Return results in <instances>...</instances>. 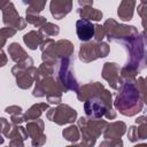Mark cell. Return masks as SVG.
<instances>
[{
	"label": "cell",
	"instance_id": "6da1fadb",
	"mask_svg": "<svg viewBox=\"0 0 147 147\" xmlns=\"http://www.w3.org/2000/svg\"><path fill=\"white\" fill-rule=\"evenodd\" d=\"M142 106L144 102L136 85L124 83L118 90V94L114 101V107L119 111V114L131 117L140 113L142 110Z\"/></svg>",
	"mask_w": 147,
	"mask_h": 147
},
{
	"label": "cell",
	"instance_id": "7a4b0ae2",
	"mask_svg": "<svg viewBox=\"0 0 147 147\" xmlns=\"http://www.w3.org/2000/svg\"><path fill=\"white\" fill-rule=\"evenodd\" d=\"M108 122L105 119H90L87 117H80L77 121V126L80 130L82 138L80 147H93L96 139L105 132Z\"/></svg>",
	"mask_w": 147,
	"mask_h": 147
},
{
	"label": "cell",
	"instance_id": "3957f363",
	"mask_svg": "<svg viewBox=\"0 0 147 147\" xmlns=\"http://www.w3.org/2000/svg\"><path fill=\"white\" fill-rule=\"evenodd\" d=\"M63 93H64L63 88L53 76L36 82V86L32 91L33 96L36 98L46 96L47 101L52 105H60L62 101Z\"/></svg>",
	"mask_w": 147,
	"mask_h": 147
},
{
	"label": "cell",
	"instance_id": "277c9868",
	"mask_svg": "<svg viewBox=\"0 0 147 147\" xmlns=\"http://www.w3.org/2000/svg\"><path fill=\"white\" fill-rule=\"evenodd\" d=\"M122 45L124 46V48L126 49L127 55H129V61H127L126 65L136 69L137 71H140L141 64L145 61V57L147 55L146 45L142 40L141 33L125 40L124 42H122Z\"/></svg>",
	"mask_w": 147,
	"mask_h": 147
},
{
	"label": "cell",
	"instance_id": "5b68a950",
	"mask_svg": "<svg viewBox=\"0 0 147 147\" xmlns=\"http://www.w3.org/2000/svg\"><path fill=\"white\" fill-rule=\"evenodd\" d=\"M75 48L71 41L67 39H60L57 41L52 42L47 48L41 51V59L42 62H47L55 65L61 59L72 57Z\"/></svg>",
	"mask_w": 147,
	"mask_h": 147
},
{
	"label": "cell",
	"instance_id": "8992f818",
	"mask_svg": "<svg viewBox=\"0 0 147 147\" xmlns=\"http://www.w3.org/2000/svg\"><path fill=\"white\" fill-rule=\"evenodd\" d=\"M59 69H57V75H56V80L63 88L64 93L68 91H74L77 92L79 90V84L75 77L74 72V59L72 57H65L61 59L57 63Z\"/></svg>",
	"mask_w": 147,
	"mask_h": 147
},
{
	"label": "cell",
	"instance_id": "52a82bcc",
	"mask_svg": "<svg viewBox=\"0 0 147 147\" xmlns=\"http://www.w3.org/2000/svg\"><path fill=\"white\" fill-rule=\"evenodd\" d=\"M103 28L106 31V37L109 41H117L121 44L140 33L136 26L119 24L114 18H108L105 22Z\"/></svg>",
	"mask_w": 147,
	"mask_h": 147
},
{
	"label": "cell",
	"instance_id": "ba28073f",
	"mask_svg": "<svg viewBox=\"0 0 147 147\" xmlns=\"http://www.w3.org/2000/svg\"><path fill=\"white\" fill-rule=\"evenodd\" d=\"M109 52H110V47L107 42L88 41V42H83L80 45L78 57L82 62L90 63L100 57H106L109 54Z\"/></svg>",
	"mask_w": 147,
	"mask_h": 147
},
{
	"label": "cell",
	"instance_id": "9c48e42d",
	"mask_svg": "<svg viewBox=\"0 0 147 147\" xmlns=\"http://www.w3.org/2000/svg\"><path fill=\"white\" fill-rule=\"evenodd\" d=\"M46 117L57 125H64L74 123L77 118V110L69 105L60 103L54 108H49L46 113Z\"/></svg>",
	"mask_w": 147,
	"mask_h": 147
},
{
	"label": "cell",
	"instance_id": "30bf717a",
	"mask_svg": "<svg viewBox=\"0 0 147 147\" xmlns=\"http://www.w3.org/2000/svg\"><path fill=\"white\" fill-rule=\"evenodd\" d=\"M1 11H2V22L7 26L15 28L16 30H23L26 26L25 18L21 17L14 6L13 2L6 1L1 5Z\"/></svg>",
	"mask_w": 147,
	"mask_h": 147
},
{
	"label": "cell",
	"instance_id": "8fae6325",
	"mask_svg": "<svg viewBox=\"0 0 147 147\" xmlns=\"http://www.w3.org/2000/svg\"><path fill=\"white\" fill-rule=\"evenodd\" d=\"M107 110L108 108L101 96V93L84 102V111L86 117L90 119H100L106 115Z\"/></svg>",
	"mask_w": 147,
	"mask_h": 147
},
{
	"label": "cell",
	"instance_id": "7c38bea8",
	"mask_svg": "<svg viewBox=\"0 0 147 147\" xmlns=\"http://www.w3.org/2000/svg\"><path fill=\"white\" fill-rule=\"evenodd\" d=\"M102 78L108 82L113 90L118 91L124 84L121 78V69L119 65L115 62H106L102 68Z\"/></svg>",
	"mask_w": 147,
	"mask_h": 147
},
{
	"label": "cell",
	"instance_id": "4fadbf2b",
	"mask_svg": "<svg viewBox=\"0 0 147 147\" xmlns=\"http://www.w3.org/2000/svg\"><path fill=\"white\" fill-rule=\"evenodd\" d=\"M76 33L80 41L88 42L92 38H94L95 33V24L87 20H77L76 22Z\"/></svg>",
	"mask_w": 147,
	"mask_h": 147
},
{
	"label": "cell",
	"instance_id": "5bb4252c",
	"mask_svg": "<svg viewBox=\"0 0 147 147\" xmlns=\"http://www.w3.org/2000/svg\"><path fill=\"white\" fill-rule=\"evenodd\" d=\"M105 90L103 85L99 82H93V83H87L83 86L79 87V90L76 92L77 93V99L82 102H85L86 100L99 95L102 91Z\"/></svg>",
	"mask_w": 147,
	"mask_h": 147
},
{
	"label": "cell",
	"instance_id": "9a60e30c",
	"mask_svg": "<svg viewBox=\"0 0 147 147\" xmlns=\"http://www.w3.org/2000/svg\"><path fill=\"white\" fill-rule=\"evenodd\" d=\"M72 9L71 0H53L49 3V10L55 20H62Z\"/></svg>",
	"mask_w": 147,
	"mask_h": 147
},
{
	"label": "cell",
	"instance_id": "2e32d148",
	"mask_svg": "<svg viewBox=\"0 0 147 147\" xmlns=\"http://www.w3.org/2000/svg\"><path fill=\"white\" fill-rule=\"evenodd\" d=\"M37 69L36 67H31L22 72H20L18 75L15 76L16 78V85L22 88V90H28L32 86L33 82H36V74H37Z\"/></svg>",
	"mask_w": 147,
	"mask_h": 147
},
{
	"label": "cell",
	"instance_id": "e0dca14e",
	"mask_svg": "<svg viewBox=\"0 0 147 147\" xmlns=\"http://www.w3.org/2000/svg\"><path fill=\"white\" fill-rule=\"evenodd\" d=\"M126 124L122 121H116L108 123L103 138L105 139H121V137L126 132Z\"/></svg>",
	"mask_w": 147,
	"mask_h": 147
},
{
	"label": "cell",
	"instance_id": "ac0fdd59",
	"mask_svg": "<svg viewBox=\"0 0 147 147\" xmlns=\"http://www.w3.org/2000/svg\"><path fill=\"white\" fill-rule=\"evenodd\" d=\"M137 2L133 0H123L121 1L117 8V15L122 21H131L133 17L134 8Z\"/></svg>",
	"mask_w": 147,
	"mask_h": 147
},
{
	"label": "cell",
	"instance_id": "d6986e66",
	"mask_svg": "<svg viewBox=\"0 0 147 147\" xmlns=\"http://www.w3.org/2000/svg\"><path fill=\"white\" fill-rule=\"evenodd\" d=\"M45 37L40 33V31H36V30H32V31H29L28 33H25L23 36V41L24 44L28 46V48L34 51L37 49L38 47H40L41 42L44 41Z\"/></svg>",
	"mask_w": 147,
	"mask_h": 147
},
{
	"label": "cell",
	"instance_id": "ffe728a7",
	"mask_svg": "<svg viewBox=\"0 0 147 147\" xmlns=\"http://www.w3.org/2000/svg\"><path fill=\"white\" fill-rule=\"evenodd\" d=\"M77 13L78 15L80 16L82 20H87L90 22L92 21H100L103 16L102 11L96 9V8H93V6H85V7H79L77 9Z\"/></svg>",
	"mask_w": 147,
	"mask_h": 147
},
{
	"label": "cell",
	"instance_id": "44dd1931",
	"mask_svg": "<svg viewBox=\"0 0 147 147\" xmlns=\"http://www.w3.org/2000/svg\"><path fill=\"white\" fill-rule=\"evenodd\" d=\"M49 109V106L48 103L46 102H40V103H34L33 106H31L25 113H24V119L26 122H30V121H34V119H38L42 113L45 110H48Z\"/></svg>",
	"mask_w": 147,
	"mask_h": 147
},
{
	"label": "cell",
	"instance_id": "7402d4cb",
	"mask_svg": "<svg viewBox=\"0 0 147 147\" xmlns=\"http://www.w3.org/2000/svg\"><path fill=\"white\" fill-rule=\"evenodd\" d=\"M8 54L10 56V59L16 63H21L22 61H24L29 57L26 52L22 48V46L18 42H11L8 46Z\"/></svg>",
	"mask_w": 147,
	"mask_h": 147
},
{
	"label": "cell",
	"instance_id": "603a6c76",
	"mask_svg": "<svg viewBox=\"0 0 147 147\" xmlns=\"http://www.w3.org/2000/svg\"><path fill=\"white\" fill-rule=\"evenodd\" d=\"M26 131L29 133L30 138H36L39 137L44 133V129H45V124L42 119H34V121H30L26 123Z\"/></svg>",
	"mask_w": 147,
	"mask_h": 147
},
{
	"label": "cell",
	"instance_id": "cb8c5ba5",
	"mask_svg": "<svg viewBox=\"0 0 147 147\" xmlns=\"http://www.w3.org/2000/svg\"><path fill=\"white\" fill-rule=\"evenodd\" d=\"M62 136L65 140L70 141V142H77L80 138H82V133H80V130L77 125H69L68 127L63 129L62 131Z\"/></svg>",
	"mask_w": 147,
	"mask_h": 147
},
{
	"label": "cell",
	"instance_id": "d4e9b609",
	"mask_svg": "<svg viewBox=\"0 0 147 147\" xmlns=\"http://www.w3.org/2000/svg\"><path fill=\"white\" fill-rule=\"evenodd\" d=\"M54 71H55V65L51 64V63H47V62H42L39 68L37 69V74H36V82L38 80H41L46 77H51L54 75Z\"/></svg>",
	"mask_w": 147,
	"mask_h": 147
},
{
	"label": "cell",
	"instance_id": "484cf974",
	"mask_svg": "<svg viewBox=\"0 0 147 147\" xmlns=\"http://www.w3.org/2000/svg\"><path fill=\"white\" fill-rule=\"evenodd\" d=\"M25 3H28V8L25 11L26 15H39V13L42 11L46 6V1H40V0H31Z\"/></svg>",
	"mask_w": 147,
	"mask_h": 147
},
{
	"label": "cell",
	"instance_id": "4316f807",
	"mask_svg": "<svg viewBox=\"0 0 147 147\" xmlns=\"http://www.w3.org/2000/svg\"><path fill=\"white\" fill-rule=\"evenodd\" d=\"M137 74H139V71H137L136 69L129 67V65H125L121 69V78L123 80V83H131V84H134L136 82V76Z\"/></svg>",
	"mask_w": 147,
	"mask_h": 147
},
{
	"label": "cell",
	"instance_id": "83f0119b",
	"mask_svg": "<svg viewBox=\"0 0 147 147\" xmlns=\"http://www.w3.org/2000/svg\"><path fill=\"white\" fill-rule=\"evenodd\" d=\"M39 31L44 37H55L60 33V28H59V25H56L54 23L47 22L44 26H41L39 29Z\"/></svg>",
	"mask_w": 147,
	"mask_h": 147
},
{
	"label": "cell",
	"instance_id": "f1b7e54d",
	"mask_svg": "<svg viewBox=\"0 0 147 147\" xmlns=\"http://www.w3.org/2000/svg\"><path fill=\"white\" fill-rule=\"evenodd\" d=\"M31 67H33V60L29 56L26 60L22 61L21 63L15 64V65L11 68V74H13V76L15 77V76L18 75L20 72H22V71H24V70H26V69H29V68H31Z\"/></svg>",
	"mask_w": 147,
	"mask_h": 147
},
{
	"label": "cell",
	"instance_id": "f546056e",
	"mask_svg": "<svg viewBox=\"0 0 147 147\" xmlns=\"http://www.w3.org/2000/svg\"><path fill=\"white\" fill-rule=\"evenodd\" d=\"M15 127H16V125L14 123H9L5 117H1V132L6 138H8V139L11 138Z\"/></svg>",
	"mask_w": 147,
	"mask_h": 147
},
{
	"label": "cell",
	"instance_id": "4dcf8cb0",
	"mask_svg": "<svg viewBox=\"0 0 147 147\" xmlns=\"http://www.w3.org/2000/svg\"><path fill=\"white\" fill-rule=\"evenodd\" d=\"M25 21H26V23L32 24V25H34L36 28H39V29L47 23L46 17L40 16V15H26Z\"/></svg>",
	"mask_w": 147,
	"mask_h": 147
},
{
	"label": "cell",
	"instance_id": "1f68e13d",
	"mask_svg": "<svg viewBox=\"0 0 147 147\" xmlns=\"http://www.w3.org/2000/svg\"><path fill=\"white\" fill-rule=\"evenodd\" d=\"M16 31L17 30L15 28H11V26H5V28H2L0 30V36H1V44H0V46H1V48L5 46L6 40L8 38H11L13 36H15Z\"/></svg>",
	"mask_w": 147,
	"mask_h": 147
},
{
	"label": "cell",
	"instance_id": "d6a6232c",
	"mask_svg": "<svg viewBox=\"0 0 147 147\" xmlns=\"http://www.w3.org/2000/svg\"><path fill=\"white\" fill-rule=\"evenodd\" d=\"M105 37H106V31H105L103 25H101V24H95L94 41H95V42H101Z\"/></svg>",
	"mask_w": 147,
	"mask_h": 147
},
{
	"label": "cell",
	"instance_id": "836d02e7",
	"mask_svg": "<svg viewBox=\"0 0 147 147\" xmlns=\"http://www.w3.org/2000/svg\"><path fill=\"white\" fill-rule=\"evenodd\" d=\"M134 85H136L138 92L140 93V96H141L145 92H147V83H146V79H145L144 77H138V78L136 79V82H134Z\"/></svg>",
	"mask_w": 147,
	"mask_h": 147
},
{
	"label": "cell",
	"instance_id": "e575fe53",
	"mask_svg": "<svg viewBox=\"0 0 147 147\" xmlns=\"http://www.w3.org/2000/svg\"><path fill=\"white\" fill-rule=\"evenodd\" d=\"M121 145H123L122 139H105L99 147H117Z\"/></svg>",
	"mask_w": 147,
	"mask_h": 147
},
{
	"label": "cell",
	"instance_id": "d590c367",
	"mask_svg": "<svg viewBox=\"0 0 147 147\" xmlns=\"http://www.w3.org/2000/svg\"><path fill=\"white\" fill-rule=\"evenodd\" d=\"M126 134H127L129 141H131V142H136V141L139 140V138H138V131H137V126L136 125H131L129 127Z\"/></svg>",
	"mask_w": 147,
	"mask_h": 147
},
{
	"label": "cell",
	"instance_id": "8d00e7d4",
	"mask_svg": "<svg viewBox=\"0 0 147 147\" xmlns=\"http://www.w3.org/2000/svg\"><path fill=\"white\" fill-rule=\"evenodd\" d=\"M137 131H138V138H139V140L147 139V122H144V123L139 124L138 127H137Z\"/></svg>",
	"mask_w": 147,
	"mask_h": 147
},
{
	"label": "cell",
	"instance_id": "74e56055",
	"mask_svg": "<svg viewBox=\"0 0 147 147\" xmlns=\"http://www.w3.org/2000/svg\"><path fill=\"white\" fill-rule=\"evenodd\" d=\"M46 140H47V137H46V134L42 133L41 136L33 138L32 141H31V144H32L33 147H40V146H42V145L46 144Z\"/></svg>",
	"mask_w": 147,
	"mask_h": 147
},
{
	"label": "cell",
	"instance_id": "f35d334b",
	"mask_svg": "<svg viewBox=\"0 0 147 147\" xmlns=\"http://www.w3.org/2000/svg\"><path fill=\"white\" fill-rule=\"evenodd\" d=\"M137 10H138V15L141 18H147V1H141L138 5Z\"/></svg>",
	"mask_w": 147,
	"mask_h": 147
},
{
	"label": "cell",
	"instance_id": "ab89813d",
	"mask_svg": "<svg viewBox=\"0 0 147 147\" xmlns=\"http://www.w3.org/2000/svg\"><path fill=\"white\" fill-rule=\"evenodd\" d=\"M6 113L9 115H16V114H22V108L20 106H9L6 108Z\"/></svg>",
	"mask_w": 147,
	"mask_h": 147
},
{
	"label": "cell",
	"instance_id": "60d3db41",
	"mask_svg": "<svg viewBox=\"0 0 147 147\" xmlns=\"http://www.w3.org/2000/svg\"><path fill=\"white\" fill-rule=\"evenodd\" d=\"M10 119H11V123H14L15 125H18V124H21L22 122H24V121H25V119H24V114H16V115H11Z\"/></svg>",
	"mask_w": 147,
	"mask_h": 147
},
{
	"label": "cell",
	"instance_id": "b9f144b4",
	"mask_svg": "<svg viewBox=\"0 0 147 147\" xmlns=\"http://www.w3.org/2000/svg\"><path fill=\"white\" fill-rule=\"evenodd\" d=\"M8 147H24V140L18 139V138L10 139V141H9V146H8Z\"/></svg>",
	"mask_w": 147,
	"mask_h": 147
},
{
	"label": "cell",
	"instance_id": "7bdbcfd3",
	"mask_svg": "<svg viewBox=\"0 0 147 147\" xmlns=\"http://www.w3.org/2000/svg\"><path fill=\"white\" fill-rule=\"evenodd\" d=\"M78 5H79V7H85V6H93V0H79L78 1Z\"/></svg>",
	"mask_w": 147,
	"mask_h": 147
},
{
	"label": "cell",
	"instance_id": "ee69618b",
	"mask_svg": "<svg viewBox=\"0 0 147 147\" xmlns=\"http://www.w3.org/2000/svg\"><path fill=\"white\" fill-rule=\"evenodd\" d=\"M1 59H2V61H1V63H0V65L1 67H3V65H6V63H7V56H6V54H5V52H3V49H1Z\"/></svg>",
	"mask_w": 147,
	"mask_h": 147
},
{
	"label": "cell",
	"instance_id": "f6af8a7d",
	"mask_svg": "<svg viewBox=\"0 0 147 147\" xmlns=\"http://www.w3.org/2000/svg\"><path fill=\"white\" fill-rule=\"evenodd\" d=\"M141 37H142V40H144L145 45L147 46V31H144V32H141Z\"/></svg>",
	"mask_w": 147,
	"mask_h": 147
},
{
	"label": "cell",
	"instance_id": "bcb514c9",
	"mask_svg": "<svg viewBox=\"0 0 147 147\" xmlns=\"http://www.w3.org/2000/svg\"><path fill=\"white\" fill-rule=\"evenodd\" d=\"M141 25H142V28H144V31H147V18H142Z\"/></svg>",
	"mask_w": 147,
	"mask_h": 147
},
{
	"label": "cell",
	"instance_id": "7dc6e473",
	"mask_svg": "<svg viewBox=\"0 0 147 147\" xmlns=\"http://www.w3.org/2000/svg\"><path fill=\"white\" fill-rule=\"evenodd\" d=\"M141 100H142V102L147 106V92H145V93L141 95Z\"/></svg>",
	"mask_w": 147,
	"mask_h": 147
},
{
	"label": "cell",
	"instance_id": "c3c4849f",
	"mask_svg": "<svg viewBox=\"0 0 147 147\" xmlns=\"http://www.w3.org/2000/svg\"><path fill=\"white\" fill-rule=\"evenodd\" d=\"M133 147H147V144H138V145H134Z\"/></svg>",
	"mask_w": 147,
	"mask_h": 147
},
{
	"label": "cell",
	"instance_id": "681fc988",
	"mask_svg": "<svg viewBox=\"0 0 147 147\" xmlns=\"http://www.w3.org/2000/svg\"><path fill=\"white\" fill-rule=\"evenodd\" d=\"M65 147H80L79 145H69V146H65Z\"/></svg>",
	"mask_w": 147,
	"mask_h": 147
},
{
	"label": "cell",
	"instance_id": "f907efd6",
	"mask_svg": "<svg viewBox=\"0 0 147 147\" xmlns=\"http://www.w3.org/2000/svg\"><path fill=\"white\" fill-rule=\"evenodd\" d=\"M145 64H146V67H147V55H146V57H145Z\"/></svg>",
	"mask_w": 147,
	"mask_h": 147
},
{
	"label": "cell",
	"instance_id": "816d5d0a",
	"mask_svg": "<svg viewBox=\"0 0 147 147\" xmlns=\"http://www.w3.org/2000/svg\"><path fill=\"white\" fill-rule=\"evenodd\" d=\"M117 147H123V145H121V146H117Z\"/></svg>",
	"mask_w": 147,
	"mask_h": 147
},
{
	"label": "cell",
	"instance_id": "f5cc1de1",
	"mask_svg": "<svg viewBox=\"0 0 147 147\" xmlns=\"http://www.w3.org/2000/svg\"><path fill=\"white\" fill-rule=\"evenodd\" d=\"M146 122H147V115H146Z\"/></svg>",
	"mask_w": 147,
	"mask_h": 147
},
{
	"label": "cell",
	"instance_id": "db71d44e",
	"mask_svg": "<svg viewBox=\"0 0 147 147\" xmlns=\"http://www.w3.org/2000/svg\"><path fill=\"white\" fill-rule=\"evenodd\" d=\"M145 79H146V83H147V77H146V78H145Z\"/></svg>",
	"mask_w": 147,
	"mask_h": 147
}]
</instances>
